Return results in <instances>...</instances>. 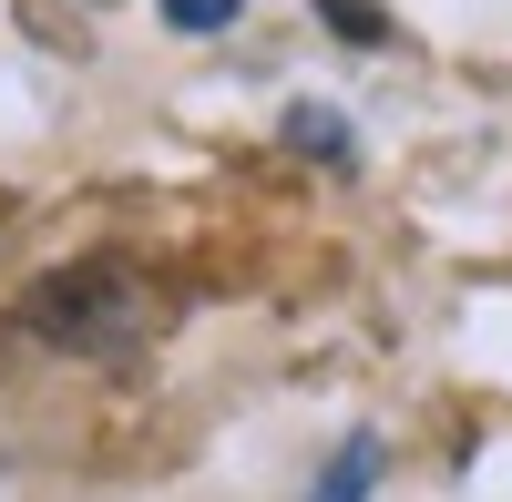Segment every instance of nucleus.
Instances as JSON below:
<instances>
[{"label": "nucleus", "mask_w": 512, "mask_h": 502, "mask_svg": "<svg viewBox=\"0 0 512 502\" xmlns=\"http://www.w3.org/2000/svg\"><path fill=\"white\" fill-rule=\"evenodd\" d=\"M134 318H144L134 267H123V257H72V267H52V277H31L21 339L62 349V359H93V349H123V339H134Z\"/></svg>", "instance_id": "nucleus-1"}, {"label": "nucleus", "mask_w": 512, "mask_h": 502, "mask_svg": "<svg viewBox=\"0 0 512 502\" xmlns=\"http://www.w3.org/2000/svg\"><path fill=\"white\" fill-rule=\"evenodd\" d=\"M379 482V441L359 431V441H338V462H328V482H318V502H359Z\"/></svg>", "instance_id": "nucleus-2"}, {"label": "nucleus", "mask_w": 512, "mask_h": 502, "mask_svg": "<svg viewBox=\"0 0 512 502\" xmlns=\"http://www.w3.org/2000/svg\"><path fill=\"white\" fill-rule=\"evenodd\" d=\"M318 21H328L338 41H390V21H379L369 0H318Z\"/></svg>", "instance_id": "nucleus-3"}, {"label": "nucleus", "mask_w": 512, "mask_h": 502, "mask_svg": "<svg viewBox=\"0 0 512 502\" xmlns=\"http://www.w3.org/2000/svg\"><path fill=\"white\" fill-rule=\"evenodd\" d=\"M287 134L308 144V154H349V134H338V113H318V103H297V113H287Z\"/></svg>", "instance_id": "nucleus-4"}, {"label": "nucleus", "mask_w": 512, "mask_h": 502, "mask_svg": "<svg viewBox=\"0 0 512 502\" xmlns=\"http://www.w3.org/2000/svg\"><path fill=\"white\" fill-rule=\"evenodd\" d=\"M164 21H175V31H226L236 0H164Z\"/></svg>", "instance_id": "nucleus-5"}]
</instances>
